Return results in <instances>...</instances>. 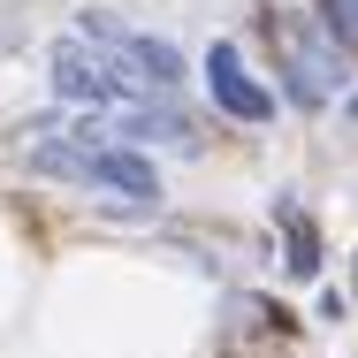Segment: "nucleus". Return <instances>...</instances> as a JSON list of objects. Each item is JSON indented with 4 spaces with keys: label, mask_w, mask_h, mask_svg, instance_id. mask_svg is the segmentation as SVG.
Here are the masks:
<instances>
[{
    "label": "nucleus",
    "mask_w": 358,
    "mask_h": 358,
    "mask_svg": "<svg viewBox=\"0 0 358 358\" xmlns=\"http://www.w3.org/2000/svg\"><path fill=\"white\" fill-rule=\"evenodd\" d=\"M259 38H267L282 107H297V115H328V107L351 92L358 62L336 46V31H328L313 8H259Z\"/></svg>",
    "instance_id": "f257e3e1"
},
{
    "label": "nucleus",
    "mask_w": 358,
    "mask_h": 358,
    "mask_svg": "<svg viewBox=\"0 0 358 358\" xmlns=\"http://www.w3.org/2000/svg\"><path fill=\"white\" fill-rule=\"evenodd\" d=\"M76 38H92L99 54H115L122 76L138 84V92H160V99H176L183 84H191V62H183V46L176 38H160V31H138L130 15H115V8H76Z\"/></svg>",
    "instance_id": "f03ea898"
},
{
    "label": "nucleus",
    "mask_w": 358,
    "mask_h": 358,
    "mask_svg": "<svg viewBox=\"0 0 358 358\" xmlns=\"http://www.w3.org/2000/svg\"><path fill=\"white\" fill-rule=\"evenodd\" d=\"M46 92L76 107V115H107V107H122V99H145L138 84L122 76L115 54H99L92 38H54L46 46Z\"/></svg>",
    "instance_id": "7ed1b4c3"
},
{
    "label": "nucleus",
    "mask_w": 358,
    "mask_h": 358,
    "mask_svg": "<svg viewBox=\"0 0 358 358\" xmlns=\"http://www.w3.org/2000/svg\"><path fill=\"white\" fill-rule=\"evenodd\" d=\"M199 84H206V99H214L229 122H252V130H267V122L282 115V92L259 76V62L244 54V38H214V46L199 54Z\"/></svg>",
    "instance_id": "20e7f679"
},
{
    "label": "nucleus",
    "mask_w": 358,
    "mask_h": 358,
    "mask_svg": "<svg viewBox=\"0 0 358 358\" xmlns=\"http://www.w3.org/2000/svg\"><path fill=\"white\" fill-rule=\"evenodd\" d=\"M99 130H107V138H122V145H176V152H206V130H199L176 99H160V92L107 107V115H99Z\"/></svg>",
    "instance_id": "39448f33"
},
{
    "label": "nucleus",
    "mask_w": 358,
    "mask_h": 358,
    "mask_svg": "<svg viewBox=\"0 0 358 358\" xmlns=\"http://www.w3.org/2000/svg\"><path fill=\"white\" fill-rule=\"evenodd\" d=\"M259 336H297V313L282 297H259V289H221V351H252Z\"/></svg>",
    "instance_id": "423d86ee"
},
{
    "label": "nucleus",
    "mask_w": 358,
    "mask_h": 358,
    "mask_svg": "<svg viewBox=\"0 0 358 358\" xmlns=\"http://www.w3.org/2000/svg\"><path fill=\"white\" fill-rule=\"evenodd\" d=\"M267 221H275V236H282V275L289 282H320V275H328V236H320V221L297 206V191H282Z\"/></svg>",
    "instance_id": "0eeeda50"
},
{
    "label": "nucleus",
    "mask_w": 358,
    "mask_h": 358,
    "mask_svg": "<svg viewBox=\"0 0 358 358\" xmlns=\"http://www.w3.org/2000/svg\"><path fill=\"white\" fill-rule=\"evenodd\" d=\"M313 313H320V320H343V313H351V297H343V289H320V305H313Z\"/></svg>",
    "instance_id": "6e6552de"
},
{
    "label": "nucleus",
    "mask_w": 358,
    "mask_h": 358,
    "mask_svg": "<svg viewBox=\"0 0 358 358\" xmlns=\"http://www.w3.org/2000/svg\"><path fill=\"white\" fill-rule=\"evenodd\" d=\"M336 107H343V115H351V122H358V84H351V92H343V99H336Z\"/></svg>",
    "instance_id": "1a4fd4ad"
},
{
    "label": "nucleus",
    "mask_w": 358,
    "mask_h": 358,
    "mask_svg": "<svg viewBox=\"0 0 358 358\" xmlns=\"http://www.w3.org/2000/svg\"><path fill=\"white\" fill-rule=\"evenodd\" d=\"M351 297H358V252H351Z\"/></svg>",
    "instance_id": "9d476101"
},
{
    "label": "nucleus",
    "mask_w": 358,
    "mask_h": 358,
    "mask_svg": "<svg viewBox=\"0 0 358 358\" xmlns=\"http://www.w3.org/2000/svg\"><path fill=\"white\" fill-rule=\"evenodd\" d=\"M351 15H358V0H351Z\"/></svg>",
    "instance_id": "9b49d317"
}]
</instances>
